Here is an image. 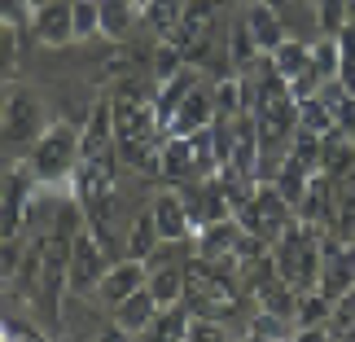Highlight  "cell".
<instances>
[{"mask_svg": "<svg viewBox=\"0 0 355 342\" xmlns=\"http://www.w3.org/2000/svg\"><path fill=\"white\" fill-rule=\"evenodd\" d=\"M119 145H114V123H110V101H101L88 114L79 132V162H75V194L79 211L88 215L92 232L105 241L110 237V215H114V176H119Z\"/></svg>", "mask_w": 355, "mask_h": 342, "instance_id": "obj_1", "label": "cell"}, {"mask_svg": "<svg viewBox=\"0 0 355 342\" xmlns=\"http://www.w3.org/2000/svg\"><path fill=\"white\" fill-rule=\"evenodd\" d=\"M110 123H114V145H119V158L128 167H145V162L158 158V145H162V123L154 110V97L141 88V84H123L114 97H110Z\"/></svg>", "mask_w": 355, "mask_h": 342, "instance_id": "obj_2", "label": "cell"}, {"mask_svg": "<svg viewBox=\"0 0 355 342\" xmlns=\"http://www.w3.org/2000/svg\"><path fill=\"white\" fill-rule=\"evenodd\" d=\"M254 132H259V149L272 158L290 154V136L298 132V97L285 79L272 71V62L263 66V79L254 84V105H250Z\"/></svg>", "mask_w": 355, "mask_h": 342, "instance_id": "obj_3", "label": "cell"}, {"mask_svg": "<svg viewBox=\"0 0 355 342\" xmlns=\"http://www.w3.org/2000/svg\"><path fill=\"white\" fill-rule=\"evenodd\" d=\"M184 303L193 316H211V320H228L241 311V290L237 281L228 277L224 264H211V259H189L184 264Z\"/></svg>", "mask_w": 355, "mask_h": 342, "instance_id": "obj_4", "label": "cell"}, {"mask_svg": "<svg viewBox=\"0 0 355 342\" xmlns=\"http://www.w3.org/2000/svg\"><path fill=\"white\" fill-rule=\"evenodd\" d=\"M320 259H324L320 228H311V224H303V220H298L277 246H272V264H277V277H281L285 285H294L298 294L320 290Z\"/></svg>", "mask_w": 355, "mask_h": 342, "instance_id": "obj_5", "label": "cell"}, {"mask_svg": "<svg viewBox=\"0 0 355 342\" xmlns=\"http://www.w3.org/2000/svg\"><path fill=\"white\" fill-rule=\"evenodd\" d=\"M237 220H241V228L250 232V237H259L263 246H277L285 232L298 224V211L272 185H259V189H250V198L237 207Z\"/></svg>", "mask_w": 355, "mask_h": 342, "instance_id": "obj_6", "label": "cell"}, {"mask_svg": "<svg viewBox=\"0 0 355 342\" xmlns=\"http://www.w3.org/2000/svg\"><path fill=\"white\" fill-rule=\"evenodd\" d=\"M75 162H79V132L71 123H49L44 136L31 145L26 167H31L35 180H66L75 171Z\"/></svg>", "mask_w": 355, "mask_h": 342, "instance_id": "obj_7", "label": "cell"}, {"mask_svg": "<svg viewBox=\"0 0 355 342\" xmlns=\"http://www.w3.org/2000/svg\"><path fill=\"white\" fill-rule=\"evenodd\" d=\"M44 105H40L26 88H13L9 92V110L5 123H0V145H13V149H31L40 136H44Z\"/></svg>", "mask_w": 355, "mask_h": 342, "instance_id": "obj_8", "label": "cell"}, {"mask_svg": "<svg viewBox=\"0 0 355 342\" xmlns=\"http://www.w3.org/2000/svg\"><path fill=\"white\" fill-rule=\"evenodd\" d=\"M105 272H110V264H105V241L92 232V224H84L75 232V241H71V272H66V285H71L75 294H88V290L101 285Z\"/></svg>", "mask_w": 355, "mask_h": 342, "instance_id": "obj_9", "label": "cell"}, {"mask_svg": "<svg viewBox=\"0 0 355 342\" xmlns=\"http://www.w3.org/2000/svg\"><path fill=\"white\" fill-rule=\"evenodd\" d=\"M158 176L167 185L202 180V158H198V136H162L158 145Z\"/></svg>", "mask_w": 355, "mask_h": 342, "instance_id": "obj_10", "label": "cell"}, {"mask_svg": "<svg viewBox=\"0 0 355 342\" xmlns=\"http://www.w3.org/2000/svg\"><path fill=\"white\" fill-rule=\"evenodd\" d=\"M31 31L49 49L71 44L75 40V0H49V5L31 9Z\"/></svg>", "mask_w": 355, "mask_h": 342, "instance_id": "obj_11", "label": "cell"}, {"mask_svg": "<svg viewBox=\"0 0 355 342\" xmlns=\"http://www.w3.org/2000/svg\"><path fill=\"white\" fill-rule=\"evenodd\" d=\"M26 211H31V167H22V171L9 176L5 202H0V241L18 237L22 224H26Z\"/></svg>", "mask_w": 355, "mask_h": 342, "instance_id": "obj_12", "label": "cell"}, {"mask_svg": "<svg viewBox=\"0 0 355 342\" xmlns=\"http://www.w3.org/2000/svg\"><path fill=\"white\" fill-rule=\"evenodd\" d=\"M241 18H245V26H250V35H254L259 53H268V58H272V53H277V49L285 44V40H290V35H285V22H281V13L272 9L268 0H250Z\"/></svg>", "mask_w": 355, "mask_h": 342, "instance_id": "obj_13", "label": "cell"}, {"mask_svg": "<svg viewBox=\"0 0 355 342\" xmlns=\"http://www.w3.org/2000/svg\"><path fill=\"white\" fill-rule=\"evenodd\" d=\"M145 281H149V268H145V259H123V264H114V268L101 277L97 294H101L110 307H119L123 298H132V294L141 290Z\"/></svg>", "mask_w": 355, "mask_h": 342, "instance_id": "obj_14", "label": "cell"}, {"mask_svg": "<svg viewBox=\"0 0 355 342\" xmlns=\"http://www.w3.org/2000/svg\"><path fill=\"white\" fill-rule=\"evenodd\" d=\"M211 123H215V97H211L207 88H193L180 101V110H175L167 136H198V132H207Z\"/></svg>", "mask_w": 355, "mask_h": 342, "instance_id": "obj_15", "label": "cell"}, {"mask_svg": "<svg viewBox=\"0 0 355 342\" xmlns=\"http://www.w3.org/2000/svg\"><path fill=\"white\" fill-rule=\"evenodd\" d=\"M149 211H154V224H158V237L162 241H184L189 237V224H193V220H189V207H184L180 194H171V189H167V194H158V202Z\"/></svg>", "mask_w": 355, "mask_h": 342, "instance_id": "obj_16", "label": "cell"}, {"mask_svg": "<svg viewBox=\"0 0 355 342\" xmlns=\"http://www.w3.org/2000/svg\"><path fill=\"white\" fill-rule=\"evenodd\" d=\"M334 237L355 241V167L334 176Z\"/></svg>", "mask_w": 355, "mask_h": 342, "instance_id": "obj_17", "label": "cell"}, {"mask_svg": "<svg viewBox=\"0 0 355 342\" xmlns=\"http://www.w3.org/2000/svg\"><path fill=\"white\" fill-rule=\"evenodd\" d=\"M198 88V75L189 71V66H180L171 79H162V92L154 97V110H158V123H162V132L171 128V119H175V110H180V101L189 97V92Z\"/></svg>", "mask_w": 355, "mask_h": 342, "instance_id": "obj_18", "label": "cell"}, {"mask_svg": "<svg viewBox=\"0 0 355 342\" xmlns=\"http://www.w3.org/2000/svg\"><path fill=\"white\" fill-rule=\"evenodd\" d=\"M158 303H154V294H149V285H141L132 298H123V303L114 307V325L119 330H128V334H145L149 330V320L158 316Z\"/></svg>", "mask_w": 355, "mask_h": 342, "instance_id": "obj_19", "label": "cell"}, {"mask_svg": "<svg viewBox=\"0 0 355 342\" xmlns=\"http://www.w3.org/2000/svg\"><path fill=\"white\" fill-rule=\"evenodd\" d=\"M145 285H149V294H154L158 307L184 303V264H154Z\"/></svg>", "mask_w": 355, "mask_h": 342, "instance_id": "obj_20", "label": "cell"}, {"mask_svg": "<svg viewBox=\"0 0 355 342\" xmlns=\"http://www.w3.org/2000/svg\"><path fill=\"white\" fill-rule=\"evenodd\" d=\"M189 303H175V307H162L154 320H149V330L141 334V342H184L189 334Z\"/></svg>", "mask_w": 355, "mask_h": 342, "instance_id": "obj_21", "label": "cell"}, {"mask_svg": "<svg viewBox=\"0 0 355 342\" xmlns=\"http://www.w3.org/2000/svg\"><path fill=\"white\" fill-rule=\"evenodd\" d=\"M298 298H303V294H298L294 285H285L281 277H272V281H263V285L254 290V303L263 307L268 316H281V320H285V316H294V311H298Z\"/></svg>", "mask_w": 355, "mask_h": 342, "instance_id": "obj_22", "label": "cell"}, {"mask_svg": "<svg viewBox=\"0 0 355 342\" xmlns=\"http://www.w3.org/2000/svg\"><path fill=\"white\" fill-rule=\"evenodd\" d=\"M307 185H311V171H307V167H298V162L285 154V158H281V167H277V176H272V189H277V194L298 211V202H303Z\"/></svg>", "mask_w": 355, "mask_h": 342, "instance_id": "obj_23", "label": "cell"}, {"mask_svg": "<svg viewBox=\"0 0 355 342\" xmlns=\"http://www.w3.org/2000/svg\"><path fill=\"white\" fill-rule=\"evenodd\" d=\"M97 9H101V35L123 40V35L132 31V22H136V0H97Z\"/></svg>", "mask_w": 355, "mask_h": 342, "instance_id": "obj_24", "label": "cell"}, {"mask_svg": "<svg viewBox=\"0 0 355 342\" xmlns=\"http://www.w3.org/2000/svg\"><path fill=\"white\" fill-rule=\"evenodd\" d=\"M158 224H154V211H141L128 228V259H149L158 250Z\"/></svg>", "mask_w": 355, "mask_h": 342, "instance_id": "obj_25", "label": "cell"}, {"mask_svg": "<svg viewBox=\"0 0 355 342\" xmlns=\"http://www.w3.org/2000/svg\"><path fill=\"white\" fill-rule=\"evenodd\" d=\"M184 5L189 0H145V18H149V26H154L162 40H171L175 26H180V18H184Z\"/></svg>", "mask_w": 355, "mask_h": 342, "instance_id": "obj_26", "label": "cell"}, {"mask_svg": "<svg viewBox=\"0 0 355 342\" xmlns=\"http://www.w3.org/2000/svg\"><path fill=\"white\" fill-rule=\"evenodd\" d=\"M298 128H307V132H316V136H334L338 132V119H334V110L320 97H303V101H298Z\"/></svg>", "mask_w": 355, "mask_h": 342, "instance_id": "obj_27", "label": "cell"}, {"mask_svg": "<svg viewBox=\"0 0 355 342\" xmlns=\"http://www.w3.org/2000/svg\"><path fill=\"white\" fill-rule=\"evenodd\" d=\"M329 311H334V298H324L320 290H307L303 298H298V330H316V325H329Z\"/></svg>", "mask_w": 355, "mask_h": 342, "instance_id": "obj_28", "label": "cell"}, {"mask_svg": "<svg viewBox=\"0 0 355 342\" xmlns=\"http://www.w3.org/2000/svg\"><path fill=\"white\" fill-rule=\"evenodd\" d=\"M228 58H233V71H250L254 58H259V44L250 35V26H245V18L233 22V35H228Z\"/></svg>", "mask_w": 355, "mask_h": 342, "instance_id": "obj_29", "label": "cell"}, {"mask_svg": "<svg viewBox=\"0 0 355 342\" xmlns=\"http://www.w3.org/2000/svg\"><path fill=\"white\" fill-rule=\"evenodd\" d=\"M338 62H343L338 35H320V44H311V66H316L320 84H324V79H338Z\"/></svg>", "mask_w": 355, "mask_h": 342, "instance_id": "obj_30", "label": "cell"}, {"mask_svg": "<svg viewBox=\"0 0 355 342\" xmlns=\"http://www.w3.org/2000/svg\"><path fill=\"white\" fill-rule=\"evenodd\" d=\"M13 71H18V22L0 18V79H13Z\"/></svg>", "mask_w": 355, "mask_h": 342, "instance_id": "obj_31", "label": "cell"}, {"mask_svg": "<svg viewBox=\"0 0 355 342\" xmlns=\"http://www.w3.org/2000/svg\"><path fill=\"white\" fill-rule=\"evenodd\" d=\"M316 18H320V35H338L351 22V0H320Z\"/></svg>", "mask_w": 355, "mask_h": 342, "instance_id": "obj_32", "label": "cell"}, {"mask_svg": "<svg viewBox=\"0 0 355 342\" xmlns=\"http://www.w3.org/2000/svg\"><path fill=\"white\" fill-rule=\"evenodd\" d=\"M101 35V9L97 0H75V40Z\"/></svg>", "mask_w": 355, "mask_h": 342, "instance_id": "obj_33", "label": "cell"}, {"mask_svg": "<svg viewBox=\"0 0 355 342\" xmlns=\"http://www.w3.org/2000/svg\"><path fill=\"white\" fill-rule=\"evenodd\" d=\"M184 342H228L224 320H211V316H189V334H184Z\"/></svg>", "mask_w": 355, "mask_h": 342, "instance_id": "obj_34", "label": "cell"}, {"mask_svg": "<svg viewBox=\"0 0 355 342\" xmlns=\"http://www.w3.org/2000/svg\"><path fill=\"white\" fill-rule=\"evenodd\" d=\"M180 66H184V58H180V49H175L171 40H162V44H158V53H154V79H158V84H162V79H171L175 71H180Z\"/></svg>", "mask_w": 355, "mask_h": 342, "instance_id": "obj_35", "label": "cell"}, {"mask_svg": "<svg viewBox=\"0 0 355 342\" xmlns=\"http://www.w3.org/2000/svg\"><path fill=\"white\" fill-rule=\"evenodd\" d=\"M351 325H355V290H347V294L334 303V311H329V330H334V334L351 330Z\"/></svg>", "mask_w": 355, "mask_h": 342, "instance_id": "obj_36", "label": "cell"}, {"mask_svg": "<svg viewBox=\"0 0 355 342\" xmlns=\"http://www.w3.org/2000/svg\"><path fill=\"white\" fill-rule=\"evenodd\" d=\"M26 13H31V0H0V18H9V22H22Z\"/></svg>", "mask_w": 355, "mask_h": 342, "instance_id": "obj_37", "label": "cell"}, {"mask_svg": "<svg viewBox=\"0 0 355 342\" xmlns=\"http://www.w3.org/2000/svg\"><path fill=\"white\" fill-rule=\"evenodd\" d=\"M294 342H329V325H316V330H298Z\"/></svg>", "mask_w": 355, "mask_h": 342, "instance_id": "obj_38", "label": "cell"}, {"mask_svg": "<svg viewBox=\"0 0 355 342\" xmlns=\"http://www.w3.org/2000/svg\"><path fill=\"white\" fill-rule=\"evenodd\" d=\"M97 342H132V334H128V330H119V325H114V330H110V334H101Z\"/></svg>", "mask_w": 355, "mask_h": 342, "instance_id": "obj_39", "label": "cell"}, {"mask_svg": "<svg viewBox=\"0 0 355 342\" xmlns=\"http://www.w3.org/2000/svg\"><path fill=\"white\" fill-rule=\"evenodd\" d=\"M9 92L13 88H5V79H0V123H5V110H9Z\"/></svg>", "mask_w": 355, "mask_h": 342, "instance_id": "obj_40", "label": "cell"}, {"mask_svg": "<svg viewBox=\"0 0 355 342\" xmlns=\"http://www.w3.org/2000/svg\"><path fill=\"white\" fill-rule=\"evenodd\" d=\"M338 342H355V325H351V330H343V334H338Z\"/></svg>", "mask_w": 355, "mask_h": 342, "instance_id": "obj_41", "label": "cell"}, {"mask_svg": "<svg viewBox=\"0 0 355 342\" xmlns=\"http://www.w3.org/2000/svg\"><path fill=\"white\" fill-rule=\"evenodd\" d=\"M18 342H44V338H35V334H26V330H22V334H18Z\"/></svg>", "mask_w": 355, "mask_h": 342, "instance_id": "obj_42", "label": "cell"}, {"mask_svg": "<svg viewBox=\"0 0 355 342\" xmlns=\"http://www.w3.org/2000/svg\"><path fill=\"white\" fill-rule=\"evenodd\" d=\"M40 5H49V0H31V9H40Z\"/></svg>", "mask_w": 355, "mask_h": 342, "instance_id": "obj_43", "label": "cell"}, {"mask_svg": "<svg viewBox=\"0 0 355 342\" xmlns=\"http://www.w3.org/2000/svg\"><path fill=\"white\" fill-rule=\"evenodd\" d=\"M351 26H355V0H351Z\"/></svg>", "mask_w": 355, "mask_h": 342, "instance_id": "obj_44", "label": "cell"}, {"mask_svg": "<svg viewBox=\"0 0 355 342\" xmlns=\"http://www.w3.org/2000/svg\"><path fill=\"white\" fill-rule=\"evenodd\" d=\"M136 5H145V0H136Z\"/></svg>", "mask_w": 355, "mask_h": 342, "instance_id": "obj_45", "label": "cell"}]
</instances>
